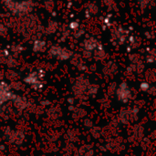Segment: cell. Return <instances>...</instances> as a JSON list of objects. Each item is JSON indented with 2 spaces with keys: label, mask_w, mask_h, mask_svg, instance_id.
Wrapping results in <instances>:
<instances>
[{
  "label": "cell",
  "mask_w": 156,
  "mask_h": 156,
  "mask_svg": "<svg viewBox=\"0 0 156 156\" xmlns=\"http://www.w3.org/2000/svg\"><path fill=\"white\" fill-rule=\"evenodd\" d=\"M7 9L16 15H24L32 11L34 7V3L32 0H24L16 2L15 0H9L4 3Z\"/></svg>",
  "instance_id": "cell-1"
},
{
  "label": "cell",
  "mask_w": 156,
  "mask_h": 156,
  "mask_svg": "<svg viewBox=\"0 0 156 156\" xmlns=\"http://www.w3.org/2000/svg\"><path fill=\"white\" fill-rule=\"evenodd\" d=\"M49 53L51 56L56 57L57 58L60 59V60H66L69 59L71 56H72V52L67 48H60L58 46H54L50 48Z\"/></svg>",
  "instance_id": "cell-2"
},
{
  "label": "cell",
  "mask_w": 156,
  "mask_h": 156,
  "mask_svg": "<svg viewBox=\"0 0 156 156\" xmlns=\"http://www.w3.org/2000/svg\"><path fill=\"white\" fill-rule=\"evenodd\" d=\"M128 31L124 30L122 27H118L116 29L112 30V37L114 40H116L119 44H123L127 39Z\"/></svg>",
  "instance_id": "cell-3"
},
{
  "label": "cell",
  "mask_w": 156,
  "mask_h": 156,
  "mask_svg": "<svg viewBox=\"0 0 156 156\" xmlns=\"http://www.w3.org/2000/svg\"><path fill=\"white\" fill-rule=\"evenodd\" d=\"M99 41L97 39H95L94 37H90V38H87L85 41H84V44H83V48L86 51L88 52H90L94 49L97 48V47L99 46Z\"/></svg>",
  "instance_id": "cell-4"
},
{
  "label": "cell",
  "mask_w": 156,
  "mask_h": 156,
  "mask_svg": "<svg viewBox=\"0 0 156 156\" xmlns=\"http://www.w3.org/2000/svg\"><path fill=\"white\" fill-rule=\"evenodd\" d=\"M46 48V42L41 39H37L33 43V50L35 52H42Z\"/></svg>",
  "instance_id": "cell-5"
},
{
  "label": "cell",
  "mask_w": 156,
  "mask_h": 156,
  "mask_svg": "<svg viewBox=\"0 0 156 156\" xmlns=\"http://www.w3.org/2000/svg\"><path fill=\"white\" fill-rule=\"evenodd\" d=\"M119 97H121L120 99H124V101L128 100V97H129V94H130V91L128 90V87L126 86L125 83H122L120 88H119Z\"/></svg>",
  "instance_id": "cell-6"
},
{
  "label": "cell",
  "mask_w": 156,
  "mask_h": 156,
  "mask_svg": "<svg viewBox=\"0 0 156 156\" xmlns=\"http://www.w3.org/2000/svg\"><path fill=\"white\" fill-rule=\"evenodd\" d=\"M57 29H58L57 22L51 20L48 24V27H47V29H46V33H48V35H51V34H54L57 31Z\"/></svg>",
  "instance_id": "cell-7"
},
{
  "label": "cell",
  "mask_w": 156,
  "mask_h": 156,
  "mask_svg": "<svg viewBox=\"0 0 156 156\" xmlns=\"http://www.w3.org/2000/svg\"><path fill=\"white\" fill-rule=\"evenodd\" d=\"M99 12V7L95 5V4H90L88 6V10H87V16H90V15H95Z\"/></svg>",
  "instance_id": "cell-8"
},
{
  "label": "cell",
  "mask_w": 156,
  "mask_h": 156,
  "mask_svg": "<svg viewBox=\"0 0 156 156\" xmlns=\"http://www.w3.org/2000/svg\"><path fill=\"white\" fill-rule=\"evenodd\" d=\"M102 1L110 9H117L116 8V3L114 2V0H102Z\"/></svg>",
  "instance_id": "cell-9"
},
{
  "label": "cell",
  "mask_w": 156,
  "mask_h": 156,
  "mask_svg": "<svg viewBox=\"0 0 156 156\" xmlns=\"http://www.w3.org/2000/svg\"><path fill=\"white\" fill-rule=\"evenodd\" d=\"M54 5H55V3L53 0H46L45 1V7L47 10L51 11L54 8Z\"/></svg>",
  "instance_id": "cell-10"
},
{
  "label": "cell",
  "mask_w": 156,
  "mask_h": 156,
  "mask_svg": "<svg viewBox=\"0 0 156 156\" xmlns=\"http://www.w3.org/2000/svg\"><path fill=\"white\" fill-rule=\"evenodd\" d=\"M11 49H12V52H14L16 54H18L21 51H23V47L20 46V45H14V46L11 47Z\"/></svg>",
  "instance_id": "cell-11"
},
{
  "label": "cell",
  "mask_w": 156,
  "mask_h": 156,
  "mask_svg": "<svg viewBox=\"0 0 156 156\" xmlns=\"http://www.w3.org/2000/svg\"><path fill=\"white\" fill-rule=\"evenodd\" d=\"M69 29H71V30H78L79 27H80V24H79L78 21H72V22L69 23Z\"/></svg>",
  "instance_id": "cell-12"
},
{
  "label": "cell",
  "mask_w": 156,
  "mask_h": 156,
  "mask_svg": "<svg viewBox=\"0 0 156 156\" xmlns=\"http://www.w3.org/2000/svg\"><path fill=\"white\" fill-rule=\"evenodd\" d=\"M139 3V5L141 6V8H145L153 0H137Z\"/></svg>",
  "instance_id": "cell-13"
},
{
  "label": "cell",
  "mask_w": 156,
  "mask_h": 156,
  "mask_svg": "<svg viewBox=\"0 0 156 156\" xmlns=\"http://www.w3.org/2000/svg\"><path fill=\"white\" fill-rule=\"evenodd\" d=\"M112 15H108V16H106L105 17H104V20H103V22H104V24L107 26V27H110L111 25H112Z\"/></svg>",
  "instance_id": "cell-14"
},
{
  "label": "cell",
  "mask_w": 156,
  "mask_h": 156,
  "mask_svg": "<svg viewBox=\"0 0 156 156\" xmlns=\"http://www.w3.org/2000/svg\"><path fill=\"white\" fill-rule=\"evenodd\" d=\"M7 33V28L3 25V24H0V36L1 37H5Z\"/></svg>",
  "instance_id": "cell-15"
},
{
  "label": "cell",
  "mask_w": 156,
  "mask_h": 156,
  "mask_svg": "<svg viewBox=\"0 0 156 156\" xmlns=\"http://www.w3.org/2000/svg\"><path fill=\"white\" fill-rule=\"evenodd\" d=\"M83 33H84V30L83 29H78V30H76L75 37H81V35H83Z\"/></svg>",
  "instance_id": "cell-16"
},
{
  "label": "cell",
  "mask_w": 156,
  "mask_h": 156,
  "mask_svg": "<svg viewBox=\"0 0 156 156\" xmlns=\"http://www.w3.org/2000/svg\"><path fill=\"white\" fill-rule=\"evenodd\" d=\"M149 88H150V86H149V84L146 83V82H144V83L141 84V89H142L143 90H147Z\"/></svg>",
  "instance_id": "cell-17"
}]
</instances>
